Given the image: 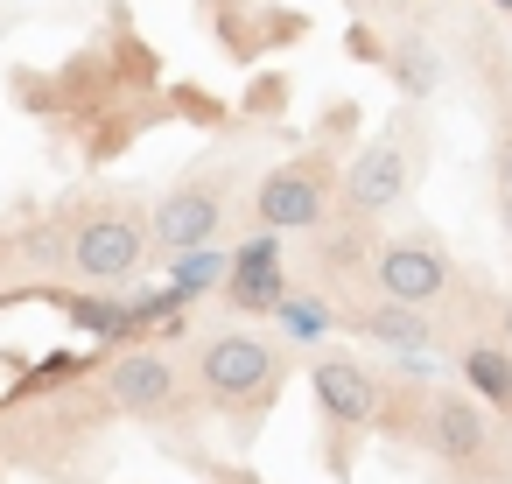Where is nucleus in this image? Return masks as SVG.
Here are the masks:
<instances>
[{
	"label": "nucleus",
	"mask_w": 512,
	"mask_h": 484,
	"mask_svg": "<svg viewBox=\"0 0 512 484\" xmlns=\"http://www.w3.org/2000/svg\"><path fill=\"white\" fill-rule=\"evenodd\" d=\"M505 337H512V309H505Z\"/></svg>",
	"instance_id": "nucleus-16"
},
{
	"label": "nucleus",
	"mask_w": 512,
	"mask_h": 484,
	"mask_svg": "<svg viewBox=\"0 0 512 484\" xmlns=\"http://www.w3.org/2000/svg\"><path fill=\"white\" fill-rule=\"evenodd\" d=\"M358 330H365V337H379V344H393V351H421V344H435L428 316H421V309H400V302L365 309V316H358Z\"/></svg>",
	"instance_id": "nucleus-12"
},
{
	"label": "nucleus",
	"mask_w": 512,
	"mask_h": 484,
	"mask_svg": "<svg viewBox=\"0 0 512 484\" xmlns=\"http://www.w3.org/2000/svg\"><path fill=\"white\" fill-rule=\"evenodd\" d=\"M225 225V190L218 183H183L155 204V246L169 253H204Z\"/></svg>",
	"instance_id": "nucleus-7"
},
{
	"label": "nucleus",
	"mask_w": 512,
	"mask_h": 484,
	"mask_svg": "<svg viewBox=\"0 0 512 484\" xmlns=\"http://www.w3.org/2000/svg\"><path fill=\"white\" fill-rule=\"evenodd\" d=\"M491 162H498V190H512V134L498 141V155H491Z\"/></svg>",
	"instance_id": "nucleus-14"
},
{
	"label": "nucleus",
	"mask_w": 512,
	"mask_h": 484,
	"mask_svg": "<svg viewBox=\"0 0 512 484\" xmlns=\"http://www.w3.org/2000/svg\"><path fill=\"white\" fill-rule=\"evenodd\" d=\"M484 414L470 407V400H456V393H442L435 407H428V442H435V456H449V463H470L477 449H484Z\"/></svg>",
	"instance_id": "nucleus-9"
},
{
	"label": "nucleus",
	"mask_w": 512,
	"mask_h": 484,
	"mask_svg": "<svg viewBox=\"0 0 512 484\" xmlns=\"http://www.w3.org/2000/svg\"><path fill=\"white\" fill-rule=\"evenodd\" d=\"M463 372H470V386H477V393L512 400V358H498V351H470V358H463Z\"/></svg>",
	"instance_id": "nucleus-13"
},
{
	"label": "nucleus",
	"mask_w": 512,
	"mask_h": 484,
	"mask_svg": "<svg viewBox=\"0 0 512 484\" xmlns=\"http://www.w3.org/2000/svg\"><path fill=\"white\" fill-rule=\"evenodd\" d=\"M372 288L400 309H428L442 288H449V260L421 239H400V246H379L372 253Z\"/></svg>",
	"instance_id": "nucleus-6"
},
{
	"label": "nucleus",
	"mask_w": 512,
	"mask_h": 484,
	"mask_svg": "<svg viewBox=\"0 0 512 484\" xmlns=\"http://www.w3.org/2000/svg\"><path fill=\"white\" fill-rule=\"evenodd\" d=\"M323 204H330V162H281L253 190V218L267 232H309L323 225Z\"/></svg>",
	"instance_id": "nucleus-2"
},
{
	"label": "nucleus",
	"mask_w": 512,
	"mask_h": 484,
	"mask_svg": "<svg viewBox=\"0 0 512 484\" xmlns=\"http://www.w3.org/2000/svg\"><path fill=\"white\" fill-rule=\"evenodd\" d=\"M141 253H148V232H141V218L134 211H99V218H85L78 225V239H71V267L85 274V281H127L134 267H141Z\"/></svg>",
	"instance_id": "nucleus-3"
},
{
	"label": "nucleus",
	"mask_w": 512,
	"mask_h": 484,
	"mask_svg": "<svg viewBox=\"0 0 512 484\" xmlns=\"http://www.w3.org/2000/svg\"><path fill=\"white\" fill-rule=\"evenodd\" d=\"M498 211H505V239H512V190H498Z\"/></svg>",
	"instance_id": "nucleus-15"
},
{
	"label": "nucleus",
	"mask_w": 512,
	"mask_h": 484,
	"mask_svg": "<svg viewBox=\"0 0 512 484\" xmlns=\"http://www.w3.org/2000/svg\"><path fill=\"white\" fill-rule=\"evenodd\" d=\"M281 379H288L281 344H267L253 330H211L197 344V386L218 407H260V400H274Z\"/></svg>",
	"instance_id": "nucleus-1"
},
{
	"label": "nucleus",
	"mask_w": 512,
	"mask_h": 484,
	"mask_svg": "<svg viewBox=\"0 0 512 484\" xmlns=\"http://www.w3.org/2000/svg\"><path fill=\"white\" fill-rule=\"evenodd\" d=\"M498 8H512V0H498Z\"/></svg>",
	"instance_id": "nucleus-17"
},
{
	"label": "nucleus",
	"mask_w": 512,
	"mask_h": 484,
	"mask_svg": "<svg viewBox=\"0 0 512 484\" xmlns=\"http://www.w3.org/2000/svg\"><path fill=\"white\" fill-rule=\"evenodd\" d=\"M386 71H393V85H400L407 99H428V92L442 85V57H435L421 36H400V43L386 50Z\"/></svg>",
	"instance_id": "nucleus-11"
},
{
	"label": "nucleus",
	"mask_w": 512,
	"mask_h": 484,
	"mask_svg": "<svg viewBox=\"0 0 512 484\" xmlns=\"http://www.w3.org/2000/svg\"><path fill=\"white\" fill-rule=\"evenodd\" d=\"M309 386H316L323 421H337V428H365V421H379V379H372L358 358H316Z\"/></svg>",
	"instance_id": "nucleus-8"
},
{
	"label": "nucleus",
	"mask_w": 512,
	"mask_h": 484,
	"mask_svg": "<svg viewBox=\"0 0 512 484\" xmlns=\"http://www.w3.org/2000/svg\"><path fill=\"white\" fill-rule=\"evenodd\" d=\"M337 197H344L351 218L393 211V204L407 197V155H400V141H365V148L351 155V169L337 176Z\"/></svg>",
	"instance_id": "nucleus-5"
},
{
	"label": "nucleus",
	"mask_w": 512,
	"mask_h": 484,
	"mask_svg": "<svg viewBox=\"0 0 512 484\" xmlns=\"http://www.w3.org/2000/svg\"><path fill=\"white\" fill-rule=\"evenodd\" d=\"M106 393H113V407L134 414V421H176V407H183V379H176V365H169L162 351H127V358L106 372Z\"/></svg>",
	"instance_id": "nucleus-4"
},
{
	"label": "nucleus",
	"mask_w": 512,
	"mask_h": 484,
	"mask_svg": "<svg viewBox=\"0 0 512 484\" xmlns=\"http://www.w3.org/2000/svg\"><path fill=\"white\" fill-rule=\"evenodd\" d=\"M225 295L239 302V309H274L288 288H281V253L260 239V246H246L239 253V267H232V281H225Z\"/></svg>",
	"instance_id": "nucleus-10"
}]
</instances>
